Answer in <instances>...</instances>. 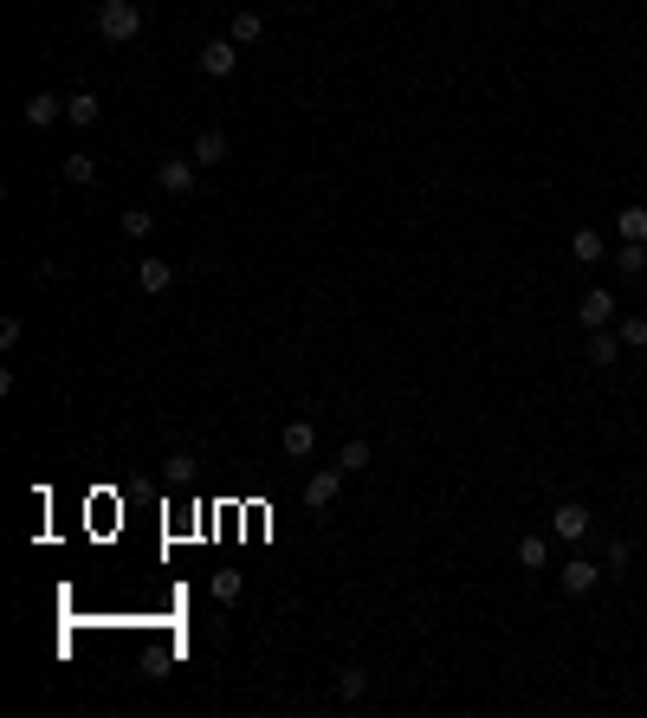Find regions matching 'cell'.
I'll return each instance as SVG.
<instances>
[{
  "mask_svg": "<svg viewBox=\"0 0 647 718\" xmlns=\"http://www.w3.org/2000/svg\"><path fill=\"white\" fill-rule=\"evenodd\" d=\"M98 39H110V46L143 39V0H98Z\"/></svg>",
  "mask_w": 647,
  "mask_h": 718,
  "instance_id": "1",
  "label": "cell"
},
{
  "mask_svg": "<svg viewBox=\"0 0 647 718\" xmlns=\"http://www.w3.org/2000/svg\"><path fill=\"white\" fill-rule=\"evenodd\" d=\"M195 175H201V162H195V156H162L156 188H162V195H195Z\"/></svg>",
  "mask_w": 647,
  "mask_h": 718,
  "instance_id": "2",
  "label": "cell"
},
{
  "mask_svg": "<svg viewBox=\"0 0 647 718\" xmlns=\"http://www.w3.org/2000/svg\"><path fill=\"white\" fill-rule=\"evenodd\" d=\"M596 583H602V563H589V557H563L557 563V589L563 596H589Z\"/></svg>",
  "mask_w": 647,
  "mask_h": 718,
  "instance_id": "3",
  "label": "cell"
},
{
  "mask_svg": "<svg viewBox=\"0 0 647 718\" xmlns=\"http://www.w3.org/2000/svg\"><path fill=\"white\" fill-rule=\"evenodd\" d=\"M240 39H208V46H201V72L208 78H233V65H240Z\"/></svg>",
  "mask_w": 647,
  "mask_h": 718,
  "instance_id": "4",
  "label": "cell"
},
{
  "mask_svg": "<svg viewBox=\"0 0 647 718\" xmlns=\"http://www.w3.org/2000/svg\"><path fill=\"white\" fill-rule=\"evenodd\" d=\"M550 531L563 537V544H583L589 537V505H576V499H563L557 512H550Z\"/></svg>",
  "mask_w": 647,
  "mask_h": 718,
  "instance_id": "5",
  "label": "cell"
},
{
  "mask_svg": "<svg viewBox=\"0 0 647 718\" xmlns=\"http://www.w3.org/2000/svg\"><path fill=\"white\" fill-rule=\"evenodd\" d=\"M615 311H622V305H615V298L602 292V285H596V292H583V305H576L583 330H609V324H615Z\"/></svg>",
  "mask_w": 647,
  "mask_h": 718,
  "instance_id": "6",
  "label": "cell"
},
{
  "mask_svg": "<svg viewBox=\"0 0 647 718\" xmlns=\"http://www.w3.org/2000/svg\"><path fill=\"white\" fill-rule=\"evenodd\" d=\"M279 447H285V460H311V453H318V427L311 421H285Z\"/></svg>",
  "mask_w": 647,
  "mask_h": 718,
  "instance_id": "7",
  "label": "cell"
},
{
  "mask_svg": "<svg viewBox=\"0 0 647 718\" xmlns=\"http://www.w3.org/2000/svg\"><path fill=\"white\" fill-rule=\"evenodd\" d=\"M169 285H175V266H169V259H143V266H136V292H143V298H162Z\"/></svg>",
  "mask_w": 647,
  "mask_h": 718,
  "instance_id": "8",
  "label": "cell"
},
{
  "mask_svg": "<svg viewBox=\"0 0 647 718\" xmlns=\"http://www.w3.org/2000/svg\"><path fill=\"white\" fill-rule=\"evenodd\" d=\"M570 259L576 266H602V259H609V240H602L596 227H576L570 233Z\"/></svg>",
  "mask_w": 647,
  "mask_h": 718,
  "instance_id": "9",
  "label": "cell"
},
{
  "mask_svg": "<svg viewBox=\"0 0 647 718\" xmlns=\"http://www.w3.org/2000/svg\"><path fill=\"white\" fill-rule=\"evenodd\" d=\"M337 486H343V466H324V473H311V479H305V505H311V512H324V505L337 499Z\"/></svg>",
  "mask_w": 647,
  "mask_h": 718,
  "instance_id": "10",
  "label": "cell"
},
{
  "mask_svg": "<svg viewBox=\"0 0 647 718\" xmlns=\"http://www.w3.org/2000/svg\"><path fill=\"white\" fill-rule=\"evenodd\" d=\"M20 117L33 123V130H46V123H59V117H65V98H52V91H33V98L20 104Z\"/></svg>",
  "mask_w": 647,
  "mask_h": 718,
  "instance_id": "11",
  "label": "cell"
},
{
  "mask_svg": "<svg viewBox=\"0 0 647 718\" xmlns=\"http://www.w3.org/2000/svg\"><path fill=\"white\" fill-rule=\"evenodd\" d=\"M622 350H628L622 337H609V330H589V363H596V369H615V363H622Z\"/></svg>",
  "mask_w": 647,
  "mask_h": 718,
  "instance_id": "12",
  "label": "cell"
},
{
  "mask_svg": "<svg viewBox=\"0 0 647 718\" xmlns=\"http://www.w3.org/2000/svg\"><path fill=\"white\" fill-rule=\"evenodd\" d=\"M98 91H72V98H65V123H78V130H91V123H98Z\"/></svg>",
  "mask_w": 647,
  "mask_h": 718,
  "instance_id": "13",
  "label": "cell"
},
{
  "mask_svg": "<svg viewBox=\"0 0 647 718\" xmlns=\"http://www.w3.org/2000/svg\"><path fill=\"white\" fill-rule=\"evenodd\" d=\"M195 162L201 169H220V162H227V130H201L195 136Z\"/></svg>",
  "mask_w": 647,
  "mask_h": 718,
  "instance_id": "14",
  "label": "cell"
},
{
  "mask_svg": "<svg viewBox=\"0 0 647 718\" xmlns=\"http://www.w3.org/2000/svg\"><path fill=\"white\" fill-rule=\"evenodd\" d=\"M615 266H622L628 279H641V272H647V240H622V246H615Z\"/></svg>",
  "mask_w": 647,
  "mask_h": 718,
  "instance_id": "15",
  "label": "cell"
},
{
  "mask_svg": "<svg viewBox=\"0 0 647 718\" xmlns=\"http://www.w3.org/2000/svg\"><path fill=\"white\" fill-rule=\"evenodd\" d=\"M65 182H72V188H91V182H98V162H91L85 149H72V156H65Z\"/></svg>",
  "mask_w": 647,
  "mask_h": 718,
  "instance_id": "16",
  "label": "cell"
},
{
  "mask_svg": "<svg viewBox=\"0 0 647 718\" xmlns=\"http://www.w3.org/2000/svg\"><path fill=\"white\" fill-rule=\"evenodd\" d=\"M227 39H240V46H259V39H266V20H259V13H233V33Z\"/></svg>",
  "mask_w": 647,
  "mask_h": 718,
  "instance_id": "17",
  "label": "cell"
},
{
  "mask_svg": "<svg viewBox=\"0 0 647 718\" xmlns=\"http://www.w3.org/2000/svg\"><path fill=\"white\" fill-rule=\"evenodd\" d=\"M369 453H376V447H369V440H363V434H356V440H343V453H337V466H343V473H363V466H369Z\"/></svg>",
  "mask_w": 647,
  "mask_h": 718,
  "instance_id": "18",
  "label": "cell"
},
{
  "mask_svg": "<svg viewBox=\"0 0 647 718\" xmlns=\"http://www.w3.org/2000/svg\"><path fill=\"white\" fill-rule=\"evenodd\" d=\"M544 563H550L544 537H518V570H544Z\"/></svg>",
  "mask_w": 647,
  "mask_h": 718,
  "instance_id": "19",
  "label": "cell"
},
{
  "mask_svg": "<svg viewBox=\"0 0 647 718\" xmlns=\"http://www.w3.org/2000/svg\"><path fill=\"white\" fill-rule=\"evenodd\" d=\"M363 693H369V673H363V667L337 673V699H343V706H356V699H363Z\"/></svg>",
  "mask_w": 647,
  "mask_h": 718,
  "instance_id": "20",
  "label": "cell"
},
{
  "mask_svg": "<svg viewBox=\"0 0 647 718\" xmlns=\"http://www.w3.org/2000/svg\"><path fill=\"white\" fill-rule=\"evenodd\" d=\"M615 233H622V240H647V207H622V214H615Z\"/></svg>",
  "mask_w": 647,
  "mask_h": 718,
  "instance_id": "21",
  "label": "cell"
},
{
  "mask_svg": "<svg viewBox=\"0 0 647 718\" xmlns=\"http://www.w3.org/2000/svg\"><path fill=\"white\" fill-rule=\"evenodd\" d=\"M123 233H130V240H149V233H156V214H149V207H123Z\"/></svg>",
  "mask_w": 647,
  "mask_h": 718,
  "instance_id": "22",
  "label": "cell"
},
{
  "mask_svg": "<svg viewBox=\"0 0 647 718\" xmlns=\"http://www.w3.org/2000/svg\"><path fill=\"white\" fill-rule=\"evenodd\" d=\"M162 473H169L175 486H188V479H195V453H169V460H162Z\"/></svg>",
  "mask_w": 647,
  "mask_h": 718,
  "instance_id": "23",
  "label": "cell"
},
{
  "mask_svg": "<svg viewBox=\"0 0 647 718\" xmlns=\"http://www.w3.org/2000/svg\"><path fill=\"white\" fill-rule=\"evenodd\" d=\"M214 602H240V570H214Z\"/></svg>",
  "mask_w": 647,
  "mask_h": 718,
  "instance_id": "24",
  "label": "cell"
},
{
  "mask_svg": "<svg viewBox=\"0 0 647 718\" xmlns=\"http://www.w3.org/2000/svg\"><path fill=\"white\" fill-rule=\"evenodd\" d=\"M615 337L628 343V350H647V317H622V330Z\"/></svg>",
  "mask_w": 647,
  "mask_h": 718,
  "instance_id": "25",
  "label": "cell"
},
{
  "mask_svg": "<svg viewBox=\"0 0 647 718\" xmlns=\"http://www.w3.org/2000/svg\"><path fill=\"white\" fill-rule=\"evenodd\" d=\"M628 557H635V550H628V537H609V570H628Z\"/></svg>",
  "mask_w": 647,
  "mask_h": 718,
  "instance_id": "26",
  "label": "cell"
},
{
  "mask_svg": "<svg viewBox=\"0 0 647 718\" xmlns=\"http://www.w3.org/2000/svg\"><path fill=\"white\" fill-rule=\"evenodd\" d=\"M0 350H20V317H0Z\"/></svg>",
  "mask_w": 647,
  "mask_h": 718,
  "instance_id": "27",
  "label": "cell"
}]
</instances>
